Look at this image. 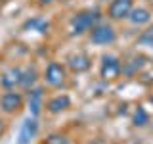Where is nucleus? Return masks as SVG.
Wrapping results in <instances>:
<instances>
[{
	"instance_id": "obj_1",
	"label": "nucleus",
	"mask_w": 153,
	"mask_h": 144,
	"mask_svg": "<svg viewBox=\"0 0 153 144\" xmlns=\"http://www.w3.org/2000/svg\"><path fill=\"white\" fill-rule=\"evenodd\" d=\"M98 23H100V12L98 10H80V12H76L71 17L69 27H71V33L75 37H80V35L90 33Z\"/></svg>"
},
{
	"instance_id": "obj_2",
	"label": "nucleus",
	"mask_w": 153,
	"mask_h": 144,
	"mask_svg": "<svg viewBox=\"0 0 153 144\" xmlns=\"http://www.w3.org/2000/svg\"><path fill=\"white\" fill-rule=\"evenodd\" d=\"M117 40V31L109 23H98L92 31H90V42L98 46H109Z\"/></svg>"
},
{
	"instance_id": "obj_3",
	"label": "nucleus",
	"mask_w": 153,
	"mask_h": 144,
	"mask_svg": "<svg viewBox=\"0 0 153 144\" xmlns=\"http://www.w3.org/2000/svg\"><path fill=\"white\" fill-rule=\"evenodd\" d=\"M123 73V64L117 56H103L102 58V65H100V77L103 81H115L119 79Z\"/></svg>"
},
{
	"instance_id": "obj_4",
	"label": "nucleus",
	"mask_w": 153,
	"mask_h": 144,
	"mask_svg": "<svg viewBox=\"0 0 153 144\" xmlns=\"http://www.w3.org/2000/svg\"><path fill=\"white\" fill-rule=\"evenodd\" d=\"M44 81H46L48 86H54V88H57V86H63L65 81H67L65 67L61 65V64H57V62L48 64L46 71H44Z\"/></svg>"
},
{
	"instance_id": "obj_5",
	"label": "nucleus",
	"mask_w": 153,
	"mask_h": 144,
	"mask_svg": "<svg viewBox=\"0 0 153 144\" xmlns=\"http://www.w3.org/2000/svg\"><path fill=\"white\" fill-rule=\"evenodd\" d=\"M132 8H134L132 0H111L107 8V16L113 21H123V19H128Z\"/></svg>"
},
{
	"instance_id": "obj_6",
	"label": "nucleus",
	"mask_w": 153,
	"mask_h": 144,
	"mask_svg": "<svg viewBox=\"0 0 153 144\" xmlns=\"http://www.w3.org/2000/svg\"><path fill=\"white\" fill-rule=\"evenodd\" d=\"M38 134V121L36 117L29 115L23 119L21 127H19V134H17V144H31Z\"/></svg>"
},
{
	"instance_id": "obj_7",
	"label": "nucleus",
	"mask_w": 153,
	"mask_h": 144,
	"mask_svg": "<svg viewBox=\"0 0 153 144\" xmlns=\"http://www.w3.org/2000/svg\"><path fill=\"white\" fill-rule=\"evenodd\" d=\"M27 106L29 112H31L33 117H38L42 113V108H44V90L40 86H33L27 92Z\"/></svg>"
},
{
	"instance_id": "obj_8",
	"label": "nucleus",
	"mask_w": 153,
	"mask_h": 144,
	"mask_svg": "<svg viewBox=\"0 0 153 144\" xmlns=\"http://www.w3.org/2000/svg\"><path fill=\"white\" fill-rule=\"evenodd\" d=\"M0 108L6 113H17L19 110L23 108V96L19 92H13V90H8L0 96Z\"/></svg>"
},
{
	"instance_id": "obj_9",
	"label": "nucleus",
	"mask_w": 153,
	"mask_h": 144,
	"mask_svg": "<svg viewBox=\"0 0 153 144\" xmlns=\"http://www.w3.org/2000/svg\"><path fill=\"white\" fill-rule=\"evenodd\" d=\"M0 83H2V86L6 90H13L16 86H21V83H23V69H19V67L8 69L6 73L2 75Z\"/></svg>"
},
{
	"instance_id": "obj_10",
	"label": "nucleus",
	"mask_w": 153,
	"mask_h": 144,
	"mask_svg": "<svg viewBox=\"0 0 153 144\" xmlns=\"http://www.w3.org/2000/svg\"><path fill=\"white\" fill-rule=\"evenodd\" d=\"M67 65H69V69L75 71V73H84V71L90 69L92 62H90V58L86 54H71L67 58Z\"/></svg>"
},
{
	"instance_id": "obj_11",
	"label": "nucleus",
	"mask_w": 153,
	"mask_h": 144,
	"mask_svg": "<svg viewBox=\"0 0 153 144\" xmlns=\"http://www.w3.org/2000/svg\"><path fill=\"white\" fill-rule=\"evenodd\" d=\"M69 108H71V98L67 94H57L52 100H48V104H46V110L50 113H61Z\"/></svg>"
},
{
	"instance_id": "obj_12",
	"label": "nucleus",
	"mask_w": 153,
	"mask_h": 144,
	"mask_svg": "<svg viewBox=\"0 0 153 144\" xmlns=\"http://www.w3.org/2000/svg\"><path fill=\"white\" fill-rule=\"evenodd\" d=\"M128 21L132 23V25H147V23L151 21V12L147 8H132L130 16H128Z\"/></svg>"
},
{
	"instance_id": "obj_13",
	"label": "nucleus",
	"mask_w": 153,
	"mask_h": 144,
	"mask_svg": "<svg viewBox=\"0 0 153 144\" xmlns=\"http://www.w3.org/2000/svg\"><path fill=\"white\" fill-rule=\"evenodd\" d=\"M48 29H50V23L42 17H31L23 23V31H35V33H40V35H46Z\"/></svg>"
},
{
	"instance_id": "obj_14",
	"label": "nucleus",
	"mask_w": 153,
	"mask_h": 144,
	"mask_svg": "<svg viewBox=\"0 0 153 144\" xmlns=\"http://www.w3.org/2000/svg\"><path fill=\"white\" fill-rule=\"evenodd\" d=\"M36 79H38V71H36V67H31L29 65L27 69H23V83L21 86L23 88H33V85L36 83Z\"/></svg>"
},
{
	"instance_id": "obj_15",
	"label": "nucleus",
	"mask_w": 153,
	"mask_h": 144,
	"mask_svg": "<svg viewBox=\"0 0 153 144\" xmlns=\"http://www.w3.org/2000/svg\"><path fill=\"white\" fill-rule=\"evenodd\" d=\"M132 123L136 125V127H146V125L149 123V113H147L143 108H136L134 117H132Z\"/></svg>"
},
{
	"instance_id": "obj_16",
	"label": "nucleus",
	"mask_w": 153,
	"mask_h": 144,
	"mask_svg": "<svg viewBox=\"0 0 153 144\" xmlns=\"http://www.w3.org/2000/svg\"><path fill=\"white\" fill-rule=\"evenodd\" d=\"M138 44H142L146 48H153V27L142 31V35L138 37Z\"/></svg>"
},
{
	"instance_id": "obj_17",
	"label": "nucleus",
	"mask_w": 153,
	"mask_h": 144,
	"mask_svg": "<svg viewBox=\"0 0 153 144\" xmlns=\"http://www.w3.org/2000/svg\"><path fill=\"white\" fill-rule=\"evenodd\" d=\"M44 144H69V138H67L65 134H61V133H52V134L46 136Z\"/></svg>"
},
{
	"instance_id": "obj_18",
	"label": "nucleus",
	"mask_w": 153,
	"mask_h": 144,
	"mask_svg": "<svg viewBox=\"0 0 153 144\" xmlns=\"http://www.w3.org/2000/svg\"><path fill=\"white\" fill-rule=\"evenodd\" d=\"M4 131H6V123H4V119H0V136L4 134Z\"/></svg>"
},
{
	"instance_id": "obj_19",
	"label": "nucleus",
	"mask_w": 153,
	"mask_h": 144,
	"mask_svg": "<svg viewBox=\"0 0 153 144\" xmlns=\"http://www.w3.org/2000/svg\"><path fill=\"white\" fill-rule=\"evenodd\" d=\"M52 2H56V0H40L42 6H48V4H52Z\"/></svg>"
},
{
	"instance_id": "obj_20",
	"label": "nucleus",
	"mask_w": 153,
	"mask_h": 144,
	"mask_svg": "<svg viewBox=\"0 0 153 144\" xmlns=\"http://www.w3.org/2000/svg\"><path fill=\"white\" fill-rule=\"evenodd\" d=\"M103 2H107V0H103Z\"/></svg>"
}]
</instances>
